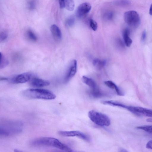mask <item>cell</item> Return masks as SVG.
<instances>
[{"mask_svg": "<svg viewBox=\"0 0 152 152\" xmlns=\"http://www.w3.org/2000/svg\"><path fill=\"white\" fill-rule=\"evenodd\" d=\"M31 144L33 146H46L53 147L66 152H72L69 146L62 143L58 139L50 137H41L31 141Z\"/></svg>", "mask_w": 152, "mask_h": 152, "instance_id": "obj_1", "label": "cell"}, {"mask_svg": "<svg viewBox=\"0 0 152 152\" xmlns=\"http://www.w3.org/2000/svg\"><path fill=\"white\" fill-rule=\"evenodd\" d=\"M23 124L17 121L5 120L0 125L1 136L7 137L18 134L21 132Z\"/></svg>", "mask_w": 152, "mask_h": 152, "instance_id": "obj_2", "label": "cell"}, {"mask_svg": "<svg viewBox=\"0 0 152 152\" xmlns=\"http://www.w3.org/2000/svg\"><path fill=\"white\" fill-rule=\"evenodd\" d=\"M22 94L24 96L30 99L51 100L56 97L55 94L49 90L39 88L27 89L22 92Z\"/></svg>", "mask_w": 152, "mask_h": 152, "instance_id": "obj_3", "label": "cell"}, {"mask_svg": "<svg viewBox=\"0 0 152 152\" xmlns=\"http://www.w3.org/2000/svg\"><path fill=\"white\" fill-rule=\"evenodd\" d=\"M88 116L90 119L96 124L101 126H108L110 121L106 115L94 110L90 111Z\"/></svg>", "mask_w": 152, "mask_h": 152, "instance_id": "obj_4", "label": "cell"}, {"mask_svg": "<svg viewBox=\"0 0 152 152\" xmlns=\"http://www.w3.org/2000/svg\"><path fill=\"white\" fill-rule=\"evenodd\" d=\"M124 17L125 22L130 26L136 27L140 23V17L136 11L130 10L124 13Z\"/></svg>", "mask_w": 152, "mask_h": 152, "instance_id": "obj_5", "label": "cell"}, {"mask_svg": "<svg viewBox=\"0 0 152 152\" xmlns=\"http://www.w3.org/2000/svg\"><path fill=\"white\" fill-rule=\"evenodd\" d=\"M126 109L138 116H144L152 118V110L138 106H127Z\"/></svg>", "mask_w": 152, "mask_h": 152, "instance_id": "obj_6", "label": "cell"}, {"mask_svg": "<svg viewBox=\"0 0 152 152\" xmlns=\"http://www.w3.org/2000/svg\"><path fill=\"white\" fill-rule=\"evenodd\" d=\"M59 134L64 137H77L86 141L89 142L90 140L89 137L86 134L77 131H60Z\"/></svg>", "mask_w": 152, "mask_h": 152, "instance_id": "obj_7", "label": "cell"}, {"mask_svg": "<svg viewBox=\"0 0 152 152\" xmlns=\"http://www.w3.org/2000/svg\"><path fill=\"white\" fill-rule=\"evenodd\" d=\"M91 8V4L89 3L84 2L80 4L77 8L76 14L78 18H81L88 14Z\"/></svg>", "mask_w": 152, "mask_h": 152, "instance_id": "obj_8", "label": "cell"}, {"mask_svg": "<svg viewBox=\"0 0 152 152\" xmlns=\"http://www.w3.org/2000/svg\"><path fill=\"white\" fill-rule=\"evenodd\" d=\"M77 69V61L75 60L71 62L65 77V83L68 82L75 75Z\"/></svg>", "mask_w": 152, "mask_h": 152, "instance_id": "obj_9", "label": "cell"}, {"mask_svg": "<svg viewBox=\"0 0 152 152\" xmlns=\"http://www.w3.org/2000/svg\"><path fill=\"white\" fill-rule=\"evenodd\" d=\"M31 75L29 73H24L17 76L13 80V82L17 83H23L28 81L31 79Z\"/></svg>", "mask_w": 152, "mask_h": 152, "instance_id": "obj_10", "label": "cell"}, {"mask_svg": "<svg viewBox=\"0 0 152 152\" xmlns=\"http://www.w3.org/2000/svg\"><path fill=\"white\" fill-rule=\"evenodd\" d=\"M30 84L34 87H42L49 86L50 82L47 80L34 77L31 80Z\"/></svg>", "mask_w": 152, "mask_h": 152, "instance_id": "obj_11", "label": "cell"}, {"mask_svg": "<svg viewBox=\"0 0 152 152\" xmlns=\"http://www.w3.org/2000/svg\"><path fill=\"white\" fill-rule=\"evenodd\" d=\"M50 30L54 39L57 40L61 39L62 34L61 30L55 24L52 25L50 27Z\"/></svg>", "mask_w": 152, "mask_h": 152, "instance_id": "obj_12", "label": "cell"}, {"mask_svg": "<svg viewBox=\"0 0 152 152\" xmlns=\"http://www.w3.org/2000/svg\"><path fill=\"white\" fill-rule=\"evenodd\" d=\"M82 79L84 83L89 87L91 88L90 91H94L99 89L95 82L91 78L83 76Z\"/></svg>", "mask_w": 152, "mask_h": 152, "instance_id": "obj_13", "label": "cell"}, {"mask_svg": "<svg viewBox=\"0 0 152 152\" xmlns=\"http://www.w3.org/2000/svg\"><path fill=\"white\" fill-rule=\"evenodd\" d=\"M104 84L108 87L115 90L117 94L120 96L124 95V93L113 82L110 80L104 82Z\"/></svg>", "mask_w": 152, "mask_h": 152, "instance_id": "obj_14", "label": "cell"}, {"mask_svg": "<svg viewBox=\"0 0 152 152\" xmlns=\"http://www.w3.org/2000/svg\"><path fill=\"white\" fill-rule=\"evenodd\" d=\"M130 31L127 28L124 29L123 31V36L125 44L127 47H130L132 43V40L129 37Z\"/></svg>", "mask_w": 152, "mask_h": 152, "instance_id": "obj_15", "label": "cell"}, {"mask_svg": "<svg viewBox=\"0 0 152 152\" xmlns=\"http://www.w3.org/2000/svg\"><path fill=\"white\" fill-rule=\"evenodd\" d=\"M65 1L66 9L69 11H73L75 7L74 0H65Z\"/></svg>", "mask_w": 152, "mask_h": 152, "instance_id": "obj_16", "label": "cell"}, {"mask_svg": "<svg viewBox=\"0 0 152 152\" xmlns=\"http://www.w3.org/2000/svg\"><path fill=\"white\" fill-rule=\"evenodd\" d=\"M113 3L118 6L124 7L130 5V1L129 0H116Z\"/></svg>", "mask_w": 152, "mask_h": 152, "instance_id": "obj_17", "label": "cell"}, {"mask_svg": "<svg viewBox=\"0 0 152 152\" xmlns=\"http://www.w3.org/2000/svg\"><path fill=\"white\" fill-rule=\"evenodd\" d=\"M0 63V69L6 67L9 64V61L3 54L1 53V60Z\"/></svg>", "mask_w": 152, "mask_h": 152, "instance_id": "obj_18", "label": "cell"}, {"mask_svg": "<svg viewBox=\"0 0 152 152\" xmlns=\"http://www.w3.org/2000/svg\"><path fill=\"white\" fill-rule=\"evenodd\" d=\"M75 21V18L73 15L68 17L65 21V24L68 27H71L73 26Z\"/></svg>", "mask_w": 152, "mask_h": 152, "instance_id": "obj_19", "label": "cell"}, {"mask_svg": "<svg viewBox=\"0 0 152 152\" xmlns=\"http://www.w3.org/2000/svg\"><path fill=\"white\" fill-rule=\"evenodd\" d=\"M137 129L143 130L147 132L152 133V125H144L137 126Z\"/></svg>", "mask_w": 152, "mask_h": 152, "instance_id": "obj_20", "label": "cell"}, {"mask_svg": "<svg viewBox=\"0 0 152 152\" xmlns=\"http://www.w3.org/2000/svg\"><path fill=\"white\" fill-rule=\"evenodd\" d=\"M27 35L28 39L32 41H36L37 40V36L31 30H28L27 32Z\"/></svg>", "mask_w": 152, "mask_h": 152, "instance_id": "obj_21", "label": "cell"}, {"mask_svg": "<svg viewBox=\"0 0 152 152\" xmlns=\"http://www.w3.org/2000/svg\"><path fill=\"white\" fill-rule=\"evenodd\" d=\"M114 14L113 12L108 11L106 12L104 14L103 17L104 19L107 20H112Z\"/></svg>", "mask_w": 152, "mask_h": 152, "instance_id": "obj_22", "label": "cell"}, {"mask_svg": "<svg viewBox=\"0 0 152 152\" xmlns=\"http://www.w3.org/2000/svg\"><path fill=\"white\" fill-rule=\"evenodd\" d=\"M36 1L35 0H31L28 3V7L29 9L31 10H34L36 7Z\"/></svg>", "mask_w": 152, "mask_h": 152, "instance_id": "obj_23", "label": "cell"}, {"mask_svg": "<svg viewBox=\"0 0 152 152\" xmlns=\"http://www.w3.org/2000/svg\"><path fill=\"white\" fill-rule=\"evenodd\" d=\"M106 63V61L104 60L99 59L98 62L95 66H96L99 69L103 68L105 65Z\"/></svg>", "mask_w": 152, "mask_h": 152, "instance_id": "obj_24", "label": "cell"}, {"mask_svg": "<svg viewBox=\"0 0 152 152\" xmlns=\"http://www.w3.org/2000/svg\"><path fill=\"white\" fill-rule=\"evenodd\" d=\"M90 25L91 29L94 31H96L98 27L96 22L94 20L91 19L90 20Z\"/></svg>", "mask_w": 152, "mask_h": 152, "instance_id": "obj_25", "label": "cell"}, {"mask_svg": "<svg viewBox=\"0 0 152 152\" xmlns=\"http://www.w3.org/2000/svg\"><path fill=\"white\" fill-rule=\"evenodd\" d=\"M7 35L5 32L2 31L0 34V41L1 42L4 41L7 37Z\"/></svg>", "mask_w": 152, "mask_h": 152, "instance_id": "obj_26", "label": "cell"}, {"mask_svg": "<svg viewBox=\"0 0 152 152\" xmlns=\"http://www.w3.org/2000/svg\"><path fill=\"white\" fill-rule=\"evenodd\" d=\"M60 7L63 9L65 7V0H58Z\"/></svg>", "mask_w": 152, "mask_h": 152, "instance_id": "obj_27", "label": "cell"}, {"mask_svg": "<svg viewBox=\"0 0 152 152\" xmlns=\"http://www.w3.org/2000/svg\"><path fill=\"white\" fill-rule=\"evenodd\" d=\"M146 147L148 149H152V140L149 141L147 143Z\"/></svg>", "mask_w": 152, "mask_h": 152, "instance_id": "obj_28", "label": "cell"}, {"mask_svg": "<svg viewBox=\"0 0 152 152\" xmlns=\"http://www.w3.org/2000/svg\"><path fill=\"white\" fill-rule=\"evenodd\" d=\"M146 36V33L145 31H143L142 36H141V40L142 42H144L145 40Z\"/></svg>", "mask_w": 152, "mask_h": 152, "instance_id": "obj_29", "label": "cell"}, {"mask_svg": "<svg viewBox=\"0 0 152 152\" xmlns=\"http://www.w3.org/2000/svg\"><path fill=\"white\" fill-rule=\"evenodd\" d=\"M99 59L97 58H95L94 59L92 62V63L93 65H94V66H96L98 62Z\"/></svg>", "mask_w": 152, "mask_h": 152, "instance_id": "obj_30", "label": "cell"}, {"mask_svg": "<svg viewBox=\"0 0 152 152\" xmlns=\"http://www.w3.org/2000/svg\"><path fill=\"white\" fill-rule=\"evenodd\" d=\"M149 12L150 15H152V4L150 6Z\"/></svg>", "mask_w": 152, "mask_h": 152, "instance_id": "obj_31", "label": "cell"}, {"mask_svg": "<svg viewBox=\"0 0 152 152\" xmlns=\"http://www.w3.org/2000/svg\"><path fill=\"white\" fill-rule=\"evenodd\" d=\"M1 80H8V78L6 77H2L0 78Z\"/></svg>", "mask_w": 152, "mask_h": 152, "instance_id": "obj_32", "label": "cell"}, {"mask_svg": "<svg viewBox=\"0 0 152 152\" xmlns=\"http://www.w3.org/2000/svg\"><path fill=\"white\" fill-rule=\"evenodd\" d=\"M120 152H126L127 151H126V150L123 149H121L120 150Z\"/></svg>", "mask_w": 152, "mask_h": 152, "instance_id": "obj_33", "label": "cell"}, {"mask_svg": "<svg viewBox=\"0 0 152 152\" xmlns=\"http://www.w3.org/2000/svg\"><path fill=\"white\" fill-rule=\"evenodd\" d=\"M147 121L149 122H152V118H148L147 120Z\"/></svg>", "mask_w": 152, "mask_h": 152, "instance_id": "obj_34", "label": "cell"}]
</instances>
